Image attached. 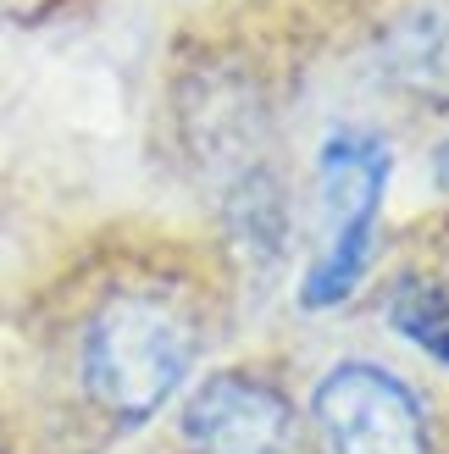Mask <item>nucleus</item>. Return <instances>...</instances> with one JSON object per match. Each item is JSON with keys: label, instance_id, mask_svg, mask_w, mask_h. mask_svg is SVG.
Returning <instances> with one entry per match:
<instances>
[{"label": "nucleus", "instance_id": "nucleus-1", "mask_svg": "<svg viewBox=\"0 0 449 454\" xmlns=\"http://www.w3.org/2000/svg\"><path fill=\"white\" fill-rule=\"evenodd\" d=\"M200 322L167 288H111L78 333V388L106 427L139 433L184 394Z\"/></svg>", "mask_w": 449, "mask_h": 454}, {"label": "nucleus", "instance_id": "nucleus-2", "mask_svg": "<svg viewBox=\"0 0 449 454\" xmlns=\"http://www.w3.org/2000/svg\"><path fill=\"white\" fill-rule=\"evenodd\" d=\"M394 150L372 128H333L317 150V200H322V249L305 266L300 305L333 310L344 305L372 271L377 216L389 200Z\"/></svg>", "mask_w": 449, "mask_h": 454}, {"label": "nucleus", "instance_id": "nucleus-3", "mask_svg": "<svg viewBox=\"0 0 449 454\" xmlns=\"http://www.w3.org/2000/svg\"><path fill=\"white\" fill-rule=\"evenodd\" d=\"M311 421L327 454H433L428 404L377 360H339L311 388Z\"/></svg>", "mask_w": 449, "mask_h": 454}, {"label": "nucleus", "instance_id": "nucleus-4", "mask_svg": "<svg viewBox=\"0 0 449 454\" xmlns=\"http://www.w3.org/2000/svg\"><path fill=\"white\" fill-rule=\"evenodd\" d=\"M177 438L189 454H305L295 399L256 372H211L194 382L177 411Z\"/></svg>", "mask_w": 449, "mask_h": 454}, {"label": "nucleus", "instance_id": "nucleus-5", "mask_svg": "<svg viewBox=\"0 0 449 454\" xmlns=\"http://www.w3.org/2000/svg\"><path fill=\"white\" fill-rule=\"evenodd\" d=\"M377 67L394 89L449 106V0H416L377 28Z\"/></svg>", "mask_w": 449, "mask_h": 454}, {"label": "nucleus", "instance_id": "nucleus-6", "mask_svg": "<svg viewBox=\"0 0 449 454\" xmlns=\"http://www.w3.org/2000/svg\"><path fill=\"white\" fill-rule=\"evenodd\" d=\"M389 327L406 338L411 349H421L428 360L449 372V283L438 278H399L389 288Z\"/></svg>", "mask_w": 449, "mask_h": 454}, {"label": "nucleus", "instance_id": "nucleus-7", "mask_svg": "<svg viewBox=\"0 0 449 454\" xmlns=\"http://www.w3.org/2000/svg\"><path fill=\"white\" fill-rule=\"evenodd\" d=\"M433 184H438V194H449V133H444L438 150H433Z\"/></svg>", "mask_w": 449, "mask_h": 454}]
</instances>
